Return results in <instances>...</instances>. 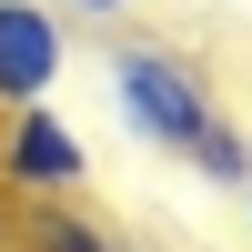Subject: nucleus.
<instances>
[{"instance_id":"39448f33","label":"nucleus","mask_w":252,"mask_h":252,"mask_svg":"<svg viewBox=\"0 0 252 252\" xmlns=\"http://www.w3.org/2000/svg\"><path fill=\"white\" fill-rule=\"evenodd\" d=\"M51 10H61V20H131L141 0H51Z\"/></svg>"},{"instance_id":"0eeeda50","label":"nucleus","mask_w":252,"mask_h":252,"mask_svg":"<svg viewBox=\"0 0 252 252\" xmlns=\"http://www.w3.org/2000/svg\"><path fill=\"white\" fill-rule=\"evenodd\" d=\"M242 212H252V182H242Z\"/></svg>"},{"instance_id":"20e7f679","label":"nucleus","mask_w":252,"mask_h":252,"mask_svg":"<svg viewBox=\"0 0 252 252\" xmlns=\"http://www.w3.org/2000/svg\"><path fill=\"white\" fill-rule=\"evenodd\" d=\"M20 252H111V232H101L91 212H71V192H40V202H20Z\"/></svg>"},{"instance_id":"7ed1b4c3","label":"nucleus","mask_w":252,"mask_h":252,"mask_svg":"<svg viewBox=\"0 0 252 252\" xmlns=\"http://www.w3.org/2000/svg\"><path fill=\"white\" fill-rule=\"evenodd\" d=\"M71 71V20L51 0H0V111L10 101H51Z\"/></svg>"},{"instance_id":"423d86ee","label":"nucleus","mask_w":252,"mask_h":252,"mask_svg":"<svg viewBox=\"0 0 252 252\" xmlns=\"http://www.w3.org/2000/svg\"><path fill=\"white\" fill-rule=\"evenodd\" d=\"M111 252H152V242H111Z\"/></svg>"},{"instance_id":"f257e3e1","label":"nucleus","mask_w":252,"mask_h":252,"mask_svg":"<svg viewBox=\"0 0 252 252\" xmlns=\"http://www.w3.org/2000/svg\"><path fill=\"white\" fill-rule=\"evenodd\" d=\"M101 81H111L121 131H141L152 152L192 161V172L222 182V192H242V182H252V131L222 111L212 71H202L192 51H172V40H152V31H121L111 51H101Z\"/></svg>"},{"instance_id":"f03ea898","label":"nucleus","mask_w":252,"mask_h":252,"mask_svg":"<svg viewBox=\"0 0 252 252\" xmlns=\"http://www.w3.org/2000/svg\"><path fill=\"white\" fill-rule=\"evenodd\" d=\"M0 182H10L20 202L81 192V182H91V152H81V131L51 111V101H10V111H0Z\"/></svg>"}]
</instances>
